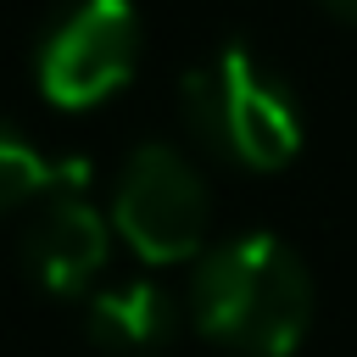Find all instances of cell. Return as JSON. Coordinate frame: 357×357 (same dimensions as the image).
Masks as SVG:
<instances>
[{"label": "cell", "mask_w": 357, "mask_h": 357, "mask_svg": "<svg viewBox=\"0 0 357 357\" xmlns=\"http://www.w3.org/2000/svg\"><path fill=\"white\" fill-rule=\"evenodd\" d=\"M178 106L190 134L229 167L279 173L301 151V106L251 45H218L206 61H195Z\"/></svg>", "instance_id": "cell-2"}, {"label": "cell", "mask_w": 357, "mask_h": 357, "mask_svg": "<svg viewBox=\"0 0 357 357\" xmlns=\"http://www.w3.org/2000/svg\"><path fill=\"white\" fill-rule=\"evenodd\" d=\"M112 229L151 268L201 257L206 229H212L206 178L195 173V162L178 145H162V139L134 145L117 173V190H112Z\"/></svg>", "instance_id": "cell-3"}, {"label": "cell", "mask_w": 357, "mask_h": 357, "mask_svg": "<svg viewBox=\"0 0 357 357\" xmlns=\"http://www.w3.org/2000/svg\"><path fill=\"white\" fill-rule=\"evenodd\" d=\"M324 11H335L340 22H357V0H324Z\"/></svg>", "instance_id": "cell-8"}, {"label": "cell", "mask_w": 357, "mask_h": 357, "mask_svg": "<svg viewBox=\"0 0 357 357\" xmlns=\"http://www.w3.org/2000/svg\"><path fill=\"white\" fill-rule=\"evenodd\" d=\"M112 218H100L78 190H56L22 229V273L45 296H84L112 251Z\"/></svg>", "instance_id": "cell-5"}, {"label": "cell", "mask_w": 357, "mask_h": 357, "mask_svg": "<svg viewBox=\"0 0 357 357\" xmlns=\"http://www.w3.org/2000/svg\"><path fill=\"white\" fill-rule=\"evenodd\" d=\"M184 307L234 357H290L312 324V273L279 234H234L195 257Z\"/></svg>", "instance_id": "cell-1"}, {"label": "cell", "mask_w": 357, "mask_h": 357, "mask_svg": "<svg viewBox=\"0 0 357 357\" xmlns=\"http://www.w3.org/2000/svg\"><path fill=\"white\" fill-rule=\"evenodd\" d=\"M84 184V162H67L56 167L22 128L0 123V218L39 201V195H56V190H78Z\"/></svg>", "instance_id": "cell-7"}, {"label": "cell", "mask_w": 357, "mask_h": 357, "mask_svg": "<svg viewBox=\"0 0 357 357\" xmlns=\"http://www.w3.org/2000/svg\"><path fill=\"white\" fill-rule=\"evenodd\" d=\"M84 329L100 351L112 357H151L173 340L178 329V301L156 284V279H134V284H112L84 307Z\"/></svg>", "instance_id": "cell-6"}, {"label": "cell", "mask_w": 357, "mask_h": 357, "mask_svg": "<svg viewBox=\"0 0 357 357\" xmlns=\"http://www.w3.org/2000/svg\"><path fill=\"white\" fill-rule=\"evenodd\" d=\"M139 61V11L134 0H73L39 33L33 78L39 95L61 112H89L112 100Z\"/></svg>", "instance_id": "cell-4"}]
</instances>
